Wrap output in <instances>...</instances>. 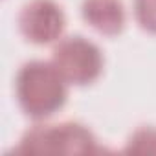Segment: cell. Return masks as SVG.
I'll list each match as a JSON object with an SVG mask.
<instances>
[{
    "instance_id": "1",
    "label": "cell",
    "mask_w": 156,
    "mask_h": 156,
    "mask_svg": "<svg viewBox=\"0 0 156 156\" xmlns=\"http://www.w3.org/2000/svg\"><path fill=\"white\" fill-rule=\"evenodd\" d=\"M15 94L26 116L46 119L64 107L68 83L51 61H30L17 73Z\"/></svg>"
},
{
    "instance_id": "2",
    "label": "cell",
    "mask_w": 156,
    "mask_h": 156,
    "mask_svg": "<svg viewBox=\"0 0 156 156\" xmlns=\"http://www.w3.org/2000/svg\"><path fill=\"white\" fill-rule=\"evenodd\" d=\"M15 151L20 154H94L99 149L88 127L62 121L35 125L22 136Z\"/></svg>"
},
{
    "instance_id": "3",
    "label": "cell",
    "mask_w": 156,
    "mask_h": 156,
    "mask_svg": "<svg viewBox=\"0 0 156 156\" xmlns=\"http://www.w3.org/2000/svg\"><path fill=\"white\" fill-rule=\"evenodd\" d=\"M51 62L68 85H92L103 72V53L99 46L81 35H70L57 42Z\"/></svg>"
},
{
    "instance_id": "4",
    "label": "cell",
    "mask_w": 156,
    "mask_h": 156,
    "mask_svg": "<svg viewBox=\"0 0 156 156\" xmlns=\"http://www.w3.org/2000/svg\"><path fill=\"white\" fill-rule=\"evenodd\" d=\"M66 17L55 0H30L20 9L19 30L22 37L37 46H44L61 39Z\"/></svg>"
},
{
    "instance_id": "5",
    "label": "cell",
    "mask_w": 156,
    "mask_h": 156,
    "mask_svg": "<svg viewBox=\"0 0 156 156\" xmlns=\"http://www.w3.org/2000/svg\"><path fill=\"white\" fill-rule=\"evenodd\" d=\"M83 20L105 37H116L125 30L127 13L123 0H83Z\"/></svg>"
},
{
    "instance_id": "6",
    "label": "cell",
    "mask_w": 156,
    "mask_h": 156,
    "mask_svg": "<svg viewBox=\"0 0 156 156\" xmlns=\"http://www.w3.org/2000/svg\"><path fill=\"white\" fill-rule=\"evenodd\" d=\"M125 152L132 154H156V129L154 127H140L132 132L127 141Z\"/></svg>"
},
{
    "instance_id": "7",
    "label": "cell",
    "mask_w": 156,
    "mask_h": 156,
    "mask_svg": "<svg viewBox=\"0 0 156 156\" xmlns=\"http://www.w3.org/2000/svg\"><path fill=\"white\" fill-rule=\"evenodd\" d=\"M134 19L143 31L156 35V0H134Z\"/></svg>"
}]
</instances>
